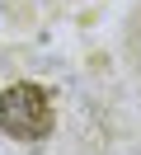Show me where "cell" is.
<instances>
[{
  "mask_svg": "<svg viewBox=\"0 0 141 155\" xmlns=\"http://www.w3.org/2000/svg\"><path fill=\"white\" fill-rule=\"evenodd\" d=\"M56 122L52 113V99H47V89L38 85H9L5 94H0V132L19 136V141H38V136H47Z\"/></svg>",
  "mask_w": 141,
  "mask_h": 155,
  "instance_id": "6da1fadb",
  "label": "cell"
}]
</instances>
